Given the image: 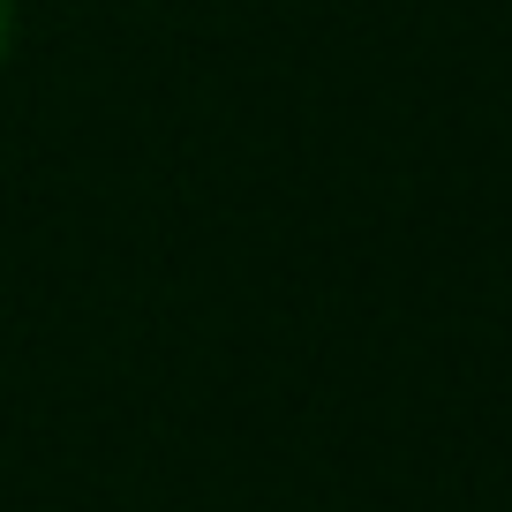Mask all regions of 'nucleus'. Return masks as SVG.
<instances>
[{
  "label": "nucleus",
  "instance_id": "obj_1",
  "mask_svg": "<svg viewBox=\"0 0 512 512\" xmlns=\"http://www.w3.org/2000/svg\"><path fill=\"white\" fill-rule=\"evenodd\" d=\"M8 31H16V8L0 0V61H8Z\"/></svg>",
  "mask_w": 512,
  "mask_h": 512
}]
</instances>
